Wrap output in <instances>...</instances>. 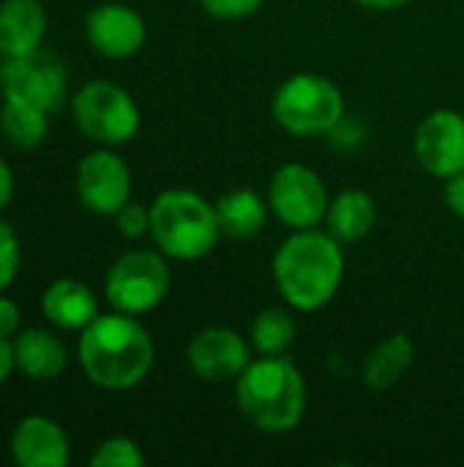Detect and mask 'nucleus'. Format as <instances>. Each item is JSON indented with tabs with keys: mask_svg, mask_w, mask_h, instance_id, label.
<instances>
[{
	"mask_svg": "<svg viewBox=\"0 0 464 467\" xmlns=\"http://www.w3.org/2000/svg\"><path fill=\"white\" fill-rule=\"evenodd\" d=\"M79 364L93 386L123 391L150 372L153 342L134 315H98L79 337Z\"/></svg>",
	"mask_w": 464,
	"mask_h": 467,
	"instance_id": "f257e3e1",
	"label": "nucleus"
},
{
	"mask_svg": "<svg viewBox=\"0 0 464 467\" xmlns=\"http://www.w3.org/2000/svg\"><path fill=\"white\" fill-rule=\"evenodd\" d=\"M345 260L334 235L304 230L282 244L273 257V276L282 296L295 309H320L325 306L339 282Z\"/></svg>",
	"mask_w": 464,
	"mask_h": 467,
	"instance_id": "f03ea898",
	"label": "nucleus"
},
{
	"mask_svg": "<svg viewBox=\"0 0 464 467\" xmlns=\"http://www.w3.org/2000/svg\"><path fill=\"white\" fill-rule=\"evenodd\" d=\"M238 408L265 432L293 430L306 408V386L301 372L284 358H263L238 375Z\"/></svg>",
	"mask_w": 464,
	"mask_h": 467,
	"instance_id": "7ed1b4c3",
	"label": "nucleus"
},
{
	"mask_svg": "<svg viewBox=\"0 0 464 467\" xmlns=\"http://www.w3.org/2000/svg\"><path fill=\"white\" fill-rule=\"evenodd\" d=\"M150 235L156 246L178 260L205 257L219 235V216L200 194L170 189L150 205Z\"/></svg>",
	"mask_w": 464,
	"mask_h": 467,
	"instance_id": "20e7f679",
	"label": "nucleus"
},
{
	"mask_svg": "<svg viewBox=\"0 0 464 467\" xmlns=\"http://www.w3.org/2000/svg\"><path fill=\"white\" fill-rule=\"evenodd\" d=\"M345 112L339 88L317 74H295L273 96V118L298 137L331 131Z\"/></svg>",
	"mask_w": 464,
	"mask_h": 467,
	"instance_id": "39448f33",
	"label": "nucleus"
},
{
	"mask_svg": "<svg viewBox=\"0 0 464 467\" xmlns=\"http://www.w3.org/2000/svg\"><path fill=\"white\" fill-rule=\"evenodd\" d=\"M77 129L96 145H123L139 129V109L129 90L115 82H88L71 99Z\"/></svg>",
	"mask_w": 464,
	"mask_h": 467,
	"instance_id": "423d86ee",
	"label": "nucleus"
},
{
	"mask_svg": "<svg viewBox=\"0 0 464 467\" xmlns=\"http://www.w3.org/2000/svg\"><path fill=\"white\" fill-rule=\"evenodd\" d=\"M170 290L167 263L156 252H129L118 257L107 276L104 293L115 312L142 315L156 309Z\"/></svg>",
	"mask_w": 464,
	"mask_h": 467,
	"instance_id": "0eeeda50",
	"label": "nucleus"
},
{
	"mask_svg": "<svg viewBox=\"0 0 464 467\" xmlns=\"http://www.w3.org/2000/svg\"><path fill=\"white\" fill-rule=\"evenodd\" d=\"M0 90L3 96L25 99L46 112H57L68 96L66 63L44 47L22 57H8L0 66Z\"/></svg>",
	"mask_w": 464,
	"mask_h": 467,
	"instance_id": "6e6552de",
	"label": "nucleus"
},
{
	"mask_svg": "<svg viewBox=\"0 0 464 467\" xmlns=\"http://www.w3.org/2000/svg\"><path fill=\"white\" fill-rule=\"evenodd\" d=\"M271 205L284 224L309 230L328 213V194L309 167L284 164L271 181Z\"/></svg>",
	"mask_w": 464,
	"mask_h": 467,
	"instance_id": "1a4fd4ad",
	"label": "nucleus"
},
{
	"mask_svg": "<svg viewBox=\"0 0 464 467\" xmlns=\"http://www.w3.org/2000/svg\"><path fill=\"white\" fill-rule=\"evenodd\" d=\"M77 194L88 211L115 216L131 200V172L112 150H93L77 167Z\"/></svg>",
	"mask_w": 464,
	"mask_h": 467,
	"instance_id": "9d476101",
	"label": "nucleus"
},
{
	"mask_svg": "<svg viewBox=\"0 0 464 467\" xmlns=\"http://www.w3.org/2000/svg\"><path fill=\"white\" fill-rule=\"evenodd\" d=\"M416 156L421 167L438 178H451L464 170V118L451 109H438L418 126Z\"/></svg>",
	"mask_w": 464,
	"mask_h": 467,
	"instance_id": "9b49d317",
	"label": "nucleus"
},
{
	"mask_svg": "<svg viewBox=\"0 0 464 467\" xmlns=\"http://www.w3.org/2000/svg\"><path fill=\"white\" fill-rule=\"evenodd\" d=\"M85 33L90 47L109 57L123 60L142 49L145 44V19L123 3H101L85 19Z\"/></svg>",
	"mask_w": 464,
	"mask_h": 467,
	"instance_id": "f8f14e48",
	"label": "nucleus"
},
{
	"mask_svg": "<svg viewBox=\"0 0 464 467\" xmlns=\"http://www.w3.org/2000/svg\"><path fill=\"white\" fill-rule=\"evenodd\" d=\"M186 358L194 375L208 383H222L238 378L249 367V348L230 328H208L191 339Z\"/></svg>",
	"mask_w": 464,
	"mask_h": 467,
	"instance_id": "ddd939ff",
	"label": "nucleus"
},
{
	"mask_svg": "<svg viewBox=\"0 0 464 467\" xmlns=\"http://www.w3.org/2000/svg\"><path fill=\"white\" fill-rule=\"evenodd\" d=\"M11 460L19 467H66L71 460L63 427L46 416H25L11 435Z\"/></svg>",
	"mask_w": 464,
	"mask_h": 467,
	"instance_id": "4468645a",
	"label": "nucleus"
},
{
	"mask_svg": "<svg viewBox=\"0 0 464 467\" xmlns=\"http://www.w3.org/2000/svg\"><path fill=\"white\" fill-rule=\"evenodd\" d=\"M46 36V11L41 0H3L0 3V55L22 57L36 52Z\"/></svg>",
	"mask_w": 464,
	"mask_h": 467,
	"instance_id": "2eb2a0df",
	"label": "nucleus"
},
{
	"mask_svg": "<svg viewBox=\"0 0 464 467\" xmlns=\"http://www.w3.org/2000/svg\"><path fill=\"white\" fill-rule=\"evenodd\" d=\"M41 312L63 331H85L98 317V301L85 282L57 279L44 290Z\"/></svg>",
	"mask_w": 464,
	"mask_h": 467,
	"instance_id": "dca6fc26",
	"label": "nucleus"
},
{
	"mask_svg": "<svg viewBox=\"0 0 464 467\" xmlns=\"http://www.w3.org/2000/svg\"><path fill=\"white\" fill-rule=\"evenodd\" d=\"M66 361L63 342L44 328H27L14 337V364L30 380L57 378L66 369Z\"/></svg>",
	"mask_w": 464,
	"mask_h": 467,
	"instance_id": "f3484780",
	"label": "nucleus"
},
{
	"mask_svg": "<svg viewBox=\"0 0 464 467\" xmlns=\"http://www.w3.org/2000/svg\"><path fill=\"white\" fill-rule=\"evenodd\" d=\"M0 131L3 137L19 148V150H33L38 148L46 134H49V112L14 96H3L0 107Z\"/></svg>",
	"mask_w": 464,
	"mask_h": 467,
	"instance_id": "a211bd4d",
	"label": "nucleus"
},
{
	"mask_svg": "<svg viewBox=\"0 0 464 467\" xmlns=\"http://www.w3.org/2000/svg\"><path fill=\"white\" fill-rule=\"evenodd\" d=\"M410 361H413V342L405 334L388 337L366 356L364 380L372 391H388L405 375Z\"/></svg>",
	"mask_w": 464,
	"mask_h": 467,
	"instance_id": "6ab92c4d",
	"label": "nucleus"
},
{
	"mask_svg": "<svg viewBox=\"0 0 464 467\" xmlns=\"http://www.w3.org/2000/svg\"><path fill=\"white\" fill-rule=\"evenodd\" d=\"M216 216L230 238H252L265 224V202L249 189H235L216 202Z\"/></svg>",
	"mask_w": 464,
	"mask_h": 467,
	"instance_id": "aec40b11",
	"label": "nucleus"
},
{
	"mask_svg": "<svg viewBox=\"0 0 464 467\" xmlns=\"http://www.w3.org/2000/svg\"><path fill=\"white\" fill-rule=\"evenodd\" d=\"M375 224V202L364 192H342L328 208V230L336 241H358Z\"/></svg>",
	"mask_w": 464,
	"mask_h": 467,
	"instance_id": "412c9836",
	"label": "nucleus"
},
{
	"mask_svg": "<svg viewBox=\"0 0 464 467\" xmlns=\"http://www.w3.org/2000/svg\"><path fill=\"white\" fill-rule=\"evenodd\" d=\"M295 339V323L284 309H265L252 326V342L263 356H282Z\"/></svg>",
	"mask_w": 464,
	"mask_h": 467,
	"instance_id": "4be33fe9",
	"label": "nucleus"
},
{
	"mask_svg": "<svg viewBox=\"0 0 464 467\" xmlns=\"http://www.w3.org/2000/svg\"><path fill=\"white\" fill-rule=\"evenodd\" d=\"M93 467H142L145 457L139 451V446L129 438H109L104 441L93 457H90Z\"/></svg>",
	"mask_w": 464,
	"mask_h": 467,
	"instance_id": "5701e85b",
	"label": "nucleus"
},
{
	"mask_svg": "<svg viewBox=\"0 0 464 467\" xmlns=\"http://www.w3.org/2000/svg\"><path fill=\"white\" fill-rule=\"evenodd\" d=\"M19 260V238L14 227L0 219V293H5V287L16 279Z\"/></svg>",
	"mask_w": 464,
	"mask_h": 467,
	"instance_id": "b1692460",
	"label": "nucleus"
},
{
	"mask_svg": "<svg viewBox=\"0 0 464 467\" xmlns=\"http://www.w3.org/2000/svg\"><path fill=\"white\" fill-rule=\"evenodd\" d=\"M115 222H118V230H120L126 238H139V235L150 233V208H145V205L129 200V202L115 213Z\"/></svg>",
	"mask_w": 464,
	"mask_h": 467,
	"instance_id": "393cba45",
	"label": "nucleus"
},
{
	"mask_svg": "<svg viewBox=\"0 0 464 467\" xmlns=\"http://www.w3.org/2000/svg\"><path fill=\"white\" fill-rule=\"evenodd\" d=\"M263 0H202V5L208 8V14L219 16V19H241L249 16L260 8Z\"/></svg>",
	"mask_w": 464,
	"mask_h": 467,
	"instance_id": "a878e982",
	"label": "nucleus"
},
{
	"mask_svg": "<svg viewBox=\"0 0 464 467\" xmlns=\"http://www.w3.org/2000/svg\"><path fill=\"white\" fill-rule=\"evenodd\" d=\"M19 334V306L0 293V337L14 339Z\"/></svg>",
	"mask_w": 464,
	"mask_h": 467,
	"instance_id": "bb28decb",
	"label": "nucleus"
},
{
	"mask_svg": "<svg viewBox=\"0 0 464 467\" xmlns=\"http://www.w3.org/2000/svg\"><path fill=\"white\" fill-rule=\"evenodd\" d=\"M446 205L451 208V213L464 219V170L449 178V183H446Z\"/></svg>",
	"mask_w": 464,
	"mask_h": 467,
	"instance_id": "cd10ccee",
	"label": "nucleus"
},
{
	"mask_svg": "<svg viewBox=\"0 0 464 467\" xmlns=\"http://www.w3.org/2000/svg\"><path fill=\"white\" fill-rule=\"evenodd\" d=\"M11 197H14V172H11V167L0 159V216H3V211L8 208Z\"/></svg>",
	"mask_w": 464,
	"mask_h": 467,
	"instance_id": "c85d7f7f",
	"label": "nucleus"
},
{
	"mask_svg": "<svg viewBox=\"0 0 464 467\" xmlns=\"http://www.w3.org/2000/svg\"><path fill=\"white\" fill-rule=\"evenodd\" d=\"M14 369H16V364H14V342L0 337V386L8 380V375Z\"/></svg>",
	"mask_w": 464,
	"mask_h": 467,
	"instance_id": "c756f323",
	"label": "nucleus"
},
{
	"mask_svg": "<svg viewBox=\"0 0 464 467\" xmlns=\"http://www.w3.org/2000/svg\"><path fill=\"white\" fill-rule=\"evenodd\" d=\"M358 3L366 5V8H397V5H402L407 0H358Z\"/></svg>",
	"mask_w": 464,
	"mask_h": 467,
	"instance_id": "7c9ffc66",
	"label": "nucleus"
}]
</instances>
